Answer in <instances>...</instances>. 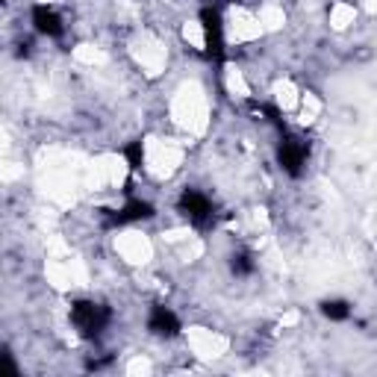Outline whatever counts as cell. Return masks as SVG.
Here are the masks:
<instances>
[{
    "label": "cell",
    "instance_id": "cell-1",
    "mask_svg": "<svg viewBox=\"0 0 377 377\" xmlns=\"http://www.w3.org/2000/svg\"><path fill=\"white\" fill-rule=\"evenodd\" d=\"M71 321H74V328L80 330V336L95 339L106 330L109 310L100 307V304H92V300H80V304L71 307Z\"/></svg>",
    "mask_w": 377,
    "mask_h": 377
},
{
    "label": "cell",
    "instance_id": "cell-2",
    "mask_svg": "<svg viewBox=\"0 0 377 377\" xmlns=\"http://www.w3.org/2000/svg\"><path fill=\"white\" fill-rule=\"evenodd\" d=\"M307 157H310V147H307V142L295 139V136H286V139L280 142V150H278L280 168H283L286 174H292V177H298V174L304 171V166H307Z\"/></svg>",
    "mask_w": 377,
    "mask_h": 377
},
{
    "label": "cell",
    "instance_id": "cell-3",
    "mask_svg": "<svg viewBox=\"0 0 377 377\" xmlns=\"http://www.w3.org/2000/svg\"><path fill=\"white\" fill-rule=\"evenodd\" d=\"M200 27H204V39H207V56L221 59L224 56V27H221L218 9L207 6L200 12Z\"/></svg>",
    "mask_w": 377,
    "mask_h": 377
},
{
    "label": "cell",
    "instance_id": "cell-4",
    "mask_svg": "<svg viewBox=\"0 0 377 377\" xmlns=\"http://www.w3.org/2000/svg\"><path fill=\"white\" fill-rule=\"evenodd\" d=\"M180 212L192 221V224H207L212 218V204L204 192H198V188H186L180 195Z\"/></svg>",
    "mask_w": 377,
    "mask_h": 377
},
{
    "label": "cell",
    "instance_id": "cell-5",
    "mask_svg": "<svg viewBox=\"0 0 377 377\" xmlns=\"http://www.w3.org/2000/svg\"><path fill=\"white\" fill-rule=\"evenodd\" d=\"M147 328H150V333H154V336L171 339V336L180 333V319L174 316L168 307H154V310H150V319H147Z\"/></svg>",
    "mask_w": 377,
    "mask_h": 377
},
{
    "label": "cell",
    "instance_id": "cell-6",
    "mask_svg": "<svg viewBox=\"0 0 377 377\" xmlns=\"http://www.w3.org/2000/svg\"><path fill=\"white\" fill-rule=\"evenodd\" d=\"M33 27L35 33H42V35H50V39H56V35H62V18L56 15L50 6H35L33 9Z\"/></svg>",
    "mask_w": 377,
    "mask_h": 377
},
{
    "label": "cell",
    "instance_id": "cell-7",
    "mask_svg": "<svg viewBox=\"0 0 377 377\" xmlns=\"http://www.w3.org/2000/svg\"><path fill=\"white\" fill-rule=\"evenodd\" d=\"M154 216V207L145 204V200H130V204H124L115 216H109L106 224H130V221H145Z\"/></svg>",
    "mask_w": 377,
    "mask_h": 377
},
{
    "label": "cell",
    "instance_id": "cell-8",
    "mask_svg": "<svg viewBox=\"0 0 377 377\" xmlns=\"http://www.w3.org/2000/svg\"><path fill=\"white\" fill-rule=\"evenodd\" d=\"M321 312H324V316H328L330 321H345V319L351 316V304H348V300L333 298V300H324Z\"/></svg>",
    "mask_w": 377,
    "mask_h": 377
},
{
    "label": "cell",
    "instance_id": "cell-9",
    "mask_svg": "<svg viewBox=\"0 0 377 377\" xmlns=\"http://www.w3.org/2000/svg\"><path fill=\"white\" fill-rule=\"evenodd\" d=\"M124 157H127V166H130L133 171H139V168H142V159H145L142 142H130L127 147H124Z\"/></svg>",
    "mask_w": 377,
    "mask_h": 377
},
{
    "label": "cell",
    "instance_id": "cell-10",
    "mask_svg": "<svg viewBox=\"0 0 377 377\" xmlns=\"http://www.w3.org/2000/svg\"><path fill=\"white\" fill-rule=\"evenodd\" d=\"M230 268H233V274H254V259H250L248 254H233V259H230Z\"/></svg>",
    "mask_w": 377,
    "mask_h": 377
}]
</instances>
